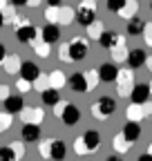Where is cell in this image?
I'll use <instances>...</instances> for the list:
<instances>
[{
    "label": "cell",
    "instance_id": "obj_1",
    "mask_svg": "<svg viewBox=\"0 0 152 161\" xmlns=\"http://www.w3.org/2000/svg\"><path fill=\"white\" fill-rule=\"evenodd\" d=\"M99 148H101V132H96V130H87L79 139H74L76 154H94Z\"/></svg>",
    "mask_w": 152,
    "mask_h": 161
},
{
    "label": "cell",
    "instance_id": "obj_2",
    "mask_svg": "<svg viewBox=\"0 0 152 161\" xmlns=\"http://www.w3.org/2000/svg\"><path fill=\"white\" fill-rule=\"evenodd\" d=\"M87 52H90V45H87V38L83 36H72L67 40V54H69V60L79 63V60L87 58Z\"/></svg>",
    "mask_w": 152,
    "mask_h": 161
},
{
    "label": "cell",
    "instance_id": "obj_3",
    "mask_svg": "<svg viewBox=\"0 0 152 161\" xmlns=\"http://www.w3.org/2000/svg\"><path fill=\"white\" fill-rule=\"evenodd\" d=\"M114 112H117V101H114L112 96H101L96 103L92 105V116H94V119H99V121L110 119Z\"/></svg>",
    "mask_w": 152,
    "mask_h": 161
},
{
    "label": "cell",
    "instance_id": "obj_4",
    "mask_svg": "<svg viewBox=\"0 0 152 161\" xmlns=\"http://www.w3.org/2000/svg\"><path fill=\"white\" fill-rule=\"evenodd\" d=\"M117 92L119 96H128L130 98V92L134 90V69L132 67H125V69H119V76H117Z\"/></svg>",
    "mask_w": 152,
    "mask_h": 161
},
{
    "label": "cell",
    "instance_id": "obj_5",
    "mask_svg": "<svg viewBox=\"0 0 152 161\" xmlns=\"http://www.w3.org/2000/svg\"><path fill=\"white\" fill-rule=\"evenodd\" d=\"M16 38L20 40L23 45H34L36 40H41V31H38V29L29 23V25H25V27H18V29H16Z\"/></svg>",
    "mask_w": 152,
    "mask_h": 161
},
{
    "label": "cell",
    "instance_id": "obj_6",
    "mask_svg": "<svg viewBox=\"0 0 152 161\" xmlns=\"http://www.w3.org/2000/svg\"><path fill=\"white\" fill-rule=\"evenodd\" d=\"M20 119L25 121V123L41 125L43 119H45V112H43V108H29V105H25V108L20 110Z\"/></svg>",
    "mask_w": 152,
    "mask_h": 161
},
{
    "label": "cell",
    "instance_id": "obj_7",
    "mask_svg": "<svg viewBox=\"0 0 152 161\" xmlns=\"http://www.w3.org/2000/svg\"><path fill=\"white\" fill-rule=\"evenodd\" d=\"M67 85H69L74 92H79V94L90 92V90H87V78H85V72H74L72 76H67Z\"/></svg>",
    "mask_w": 152,
    "mask_h": 161
},
{
    "label": "cell",
    "instance_id": "obj_8",
    "mask_svg": "<svg viewBox=\"0 0 152 161\" xmlns=\"http://www.w3.org/2000/svg\"><path fill=\"white\" fill-rule=\"evenodd\" d=\"M99 76H101V83H117V76H119V67L112 63H103L99 67Z\"/></svg>",
    "mask_w": 152,
    "mask_h": 161
},
{
    "label": "cell",
    "instance_id": "obj_9",
    "mask_svg": "<svg viewBox=\"0 0 152 161\" xmlns=\"http://www.w3.org/2000/svg\"><path fill=\"white\" fill-rule=\"evenodd\" d=\"M58 119L63 121L65 125H76V123L81 121V110L76 108V105H72V103H67V105H65V110L61 112V116H58Z\"/></svg>",
    "mask_w": 152,
    "mask_h": 161
},
{
    "label": "cell",
    "instance_id": "obj_10",
    "mask_svg": "<svg viewBox=\"0 0 152 161\" xmlns=\"http://www.w3.org/2000/svg\"><path fill=\"white\" fill-rule=\"evenodd\" d=\"M110 54H112V63H114V65H117V63H125V60H128L130 49L125 47V38H123V36L119 38V43L110 49Z\"/></svg>",
    "mask_w": 152,
    "mask_h": 161
},
{
    "label": "cell",
    "instance_id": "obj_11",
    "mask_svg": "<svg viewBox=\"0 0 152 161\" xmlns=\"http://www.w3.org/2000/svg\"><path fill=\"white\" fill-rule=\"evenodd\" d=\"M38 76H41V67H38L34 60H23V65H20V78L34 83Z\"/></svg>",
    "mask_w": 152,
    "mask_h": 161
},
{
    "label": "cell",
    "instance_id": "obj_12",
    "mask_svg": "<svg viewBox=\"0 0 152 161\" xmlns=\"http://www.w3.org/2000/svg\"><path fill=\"white\" fill-rule=\"evenodd\" d=\"M67 157V143L61 139H52V148H49V159L52 161H63Z\"/></svg>",
    "mask_w": 152,
    "mask_h": 161
},
{
    "label": "cell",
    "instance_id": "obj_13",
    "mask_svg": "<svg viewBox=\"0 0 152 161\" xmlns=\"http://www.w3.org/2000/svg\"><path fill=\"white\" fill-rule=\"evenodd\" d=\"M20 134H23V141H25V143H38V141H41V125L25 123Z\"/></svg>",
    "mask_w": 152,
    "mask_h": 161
},
{
    "label": "cell",
    "instance_id": "obj_14",
    "mask_svg": "<svg viewBox=\"0 0 152 161\" xmlns=\"http://www.w3.org/2000/svg\"><path fill=\"white\" fill-rule=\"evenodd\" d=\"M41 40H43V43H47V45L58 43V40H61V27H58V25H47V27H43Z\"/></svg>",
    "mask_w": 152,
    "mask_h": 161
},
{
    "label": "cell",
    "instance_id": "obj_15",
    "mask_svg": "<svg viewBox=\"0 0 152 161\" xmlns=\"http://www.w3.org/2000/svg\"><path fill=\"white\" fill-rule=\"evenodd\" d=\"M20 65H23V58L18 54H7L3 60V67L7 74H20Z\"/></svg>",
    "mask_w": 152,
    "mask_h": 161
},
{
    "label": "cell",
    "instance_id": "obj_16",
    "mask_svg": "<svg viewBox=\"0 0 152 161\" xmlns=\"http://www.w3.org/2000/svg\"><path fill=\"white\" fill-rule=\"evenodd\" d=\"M145 60H148V56H145V52H143V49H130L125 63H128L132 69H139V67H143V65H145Z\"/></svg>",
    "mask_w": 152,
    "mask_h": 161
},
{
    "label": "cell",
    "instance_id": "obj_17",
    "mask_svg": "<svg viewBox=\"0 0 152 161\" xmlns=\"http://www.w3.org/2000/svg\"><path fill=\"white\" fill-rule=\"evenodd\" d=\"M132 146H134V143H132V141H128V139L123 136V132H119L117 136L112 139V148H114V152L121 154V157H123V154H128Z\"/></svg>",
    "mask_w": 152,
    "mask_h": 161
},
{
    "label": "cell",
    "instance_id": "obj_18",
    "mask_svg": "<svg viewBox=\"0 0 152 161\" xmlns=\"http://www.w3.org/2000/svg\"><path fill=\"white\" fill-rule=\"evenodd\" d=\"M123 136L128 139V141H132V143H137L139 141V136H141V125L137 123V121H128V123L123 125Z\"/></svg>",
    "mask_w": 152,
    "mask_h": 161
},
{
    "label": "cell",
    "instance_id": "obj_19",
    "mask_svg": "<svg viewBox=\"0 0 152 161\" xmlns=\"http://www.w3.org/2000/svg\"><path fill=\"white\" fill-rule=\"evenodd\" d=\"M150 96H152V94H150V87H148V85H134V90L130 92L132 103H139V105H143Z\"/></svg>",
    "mask_w": 152,
    "mask_h": 161
},
{
    "label": "cell",
    "instance_id": "obj_20",
    "mask_svg": "<svg viewBox=\"0 0 152 161\" xmlns=\"http://www.w3.org/2000/svg\"><path fill=\"white\" fill-rule=\"evenodd\" d=\"M67 85V76H65V72L63 69H52L49 72V87H54V90H63Z\"/></svg>",
    "mask_w": 152,
    "mask_h": 161
},
{
    "label": "cell",
    "instance_id": "obj_21",
    "mask_svg": "<svg viewBox=\"0 0 152 161\" xmlns=\"http://www.w3.org/2000/svg\"><path fill=\"white\" fill-rule=\"evenodd\" d=\"M23 108H25L23 96H18V94H11V96L5 101V112H9V114H20Z\"/></svg>",
    "mask_w": 152,
    "mask_h": 161
},
{
    "label": "cell",
    "instance_id": "obj_22",
    "mask_svg": "<svg viewBox=\"0 0 152 161\" xmlns=\"http://www.w3.org/2000/svg\"><path fill=\"white\" fill-rule=\"evenodd\" d=\"M74 18H76V9L74 7H69V5H61L58 7V27L61 25H69Z\"/></svg>",
    "mask_w": 152,
    "mask_h": 161
},
{
    "label": "cell",
    "instance_id": "obj_23",
    "mask_svg": "<svg viewBox=\"0 0 152 161\" xmlns=\"http://www.w3.org/2000/svg\"><path fill=\"white\" fill-rule=\"evenodd\" d=\"M128 34L130 36H141L143 34V29H145V20L143 18H139V16H134V18H130L128 20Z\"/></svg>",
    "mask_w": 152,
    "mask_h": 161
},
{
    "label": "cell",
    "instance_id": "obj_24",
    "mask_svg": "<svg viewBox=\"0 0 152 161\" xmlns=\"http://www.w3.org/2000/svg\"><path fill=\"white\" fill-rule=\"evenodd\" d=\"M119 38H121V36H119L117 31H110V29H105V31H103V36L99 38V43H101V47H103V49H112L114 45L119 43Z\"/></svg>",
    "mask_w": 152,
    "mask_h": 161
},
{
    "label": "cell",
    "instance_id": "obj_25",
    "mask_svg": "<svg viewBox=\"0 0 152 161\" xmlns=\"http://www.w3.org/2000/svg\"><path fill=\"white\" fill-rule=\"evenodd\" d=\"M125 116H128V121H137V123H139L141 119H145L143 105H139V103H130L128 110H125Z\"/></svg>",
    "mask_w": 152,
    "mask_h": 161
},
{
    "label": "cell",
    "instance_id": "obj_26",
    "mask_svg": "<svg viewBox=\"0 0 152 161\" xmlns=\"http://www.w3.org/2000/svg\"><path fill=\"white\" fill-rule=\"evenodd\" d=\"M41 98H43V103L45 105H56L61 101V94H58V90H54V87H47V90H43L41 92Z\"/></svg>",
    "mask_w": 152,
    "mask_h": 161
},
{
    "label": "cell",
    "instance_id": "obj_27",
    "mask_svg": "<svg viewBox=\"0 0 152 161\" xmlns=\"http://www.w3.org/2000/svg\"><path fill=\"white\" fill-rule=\"evenodd\" d=\"M137 11H139V3H137V0H125V5H123V9L119 11V16L125 18V20H130V18L137 16Z\"/></svg>",
    "mask_w": 152,
    "mask_h": 161
},
{
    "label": "cell",
    "instance_id": "obj_28",
    "mask_svg": "<svg viewBox=\"0 0 152 161\" xmlns=\"http://www.w3.org/2000/svg\"><path fill=\"white\" fill-rule=\"evenodd\" d=\"M85 29H87V38L99 40V38L103 36V31H105V25L101 23V20H94V23H92L90 27H85Z\"/></svg>",
    "mask_w": 152,
    "mask_h": 161
},
{
    "label": "cell",
    "instance_id": "obj_29",
    "mask_svg": "<svg viewBox=\"0 0 152 161\" xmlns=\"http://www.w3.org/2000/svg\"><path fill=\"white\" fill-rule=\"evenodd\" d=\"M31 49H34V54H36V56H41V58H47V56L52 54V45L43 43V40H36V43L31 45Z\"/></svg>",
    "mask_w": 152,
    "mask_h": 161
},
{
    "label": "cell",
    "instance_id": "obj_30",
    "mask_svg": "<svg viewBox=\"0 0 152 161\" xmlns=\"http://www.w3.org/2000/svg\"><path fill=\"white\" fill-rule=\"evenodd\" d=\"M85 78H87V90L92 92L94 87H96L101 83V76H99V69H87L85 72Z\"/></svg>",
    "mask_w": 152,
    "mask_h": 161
},
{
    "label": "cell",
    "instance_id": "obj_31",
    "mask_svg": "<svg viewBox=\"0 0 152 161\" xmlns=\"http://www.w3.org/2000/svg\"><path fill=\"white\" fill-rule=\"evenodd\" d=\"M47 87H49V74H43V72H41V76H38L34 83H31V90L43 92V90H47Z\"/></svg>",
    "mask_w": 152,
    "mask_h": 161
},
{
    "label": "cell",
    "instance_id": "obj_32",
    "mask_svg": "<svg viewBox=\"0 0 152 161\" xmlns=\"http://www.w3.org/2000/svg\"><path fill=\"white\" fill-rule=\"evenodd\" d=\"M0 161H18L11 146H0Z\"/></svg>",
    "mask_w": 152,
    "mask_h": 161
},
{
    "label": "cell",
    "instance_id": "obj_33",
    "mask_svg": "<svg viewBox=\"0 0 152 161\" xmlns=\"http://www.w3.org/2000/svg\"><path fill=\"white\" fill-rule=\"evenodd\" d=\"M11 123H14V116L9 114V112H0V132H5V130H9L11 128Z\"/></svg>",
    "mask_w": 152,
    "mask_h": 161
},
{
    "label": "cell",
    "instance_id": "obj_34",
    "mask_svg": "<svg viewBox=\"0 0 152 161\" xmlns=\"http://www.w3.org/2000/svg\"><path fill=\"white\" fill-rule=\"evenodd\" d=\"M49 148H52V139H41L38 141V152L43 159H49Z\"/></svg>",
    "mask_w": 152,
    "mask_h": 161
},
{
    "label": "cell",
    "instance_id": "obj_35",
    "mask_svg": "<svg viewBox=\"0 0 152 161\" xmlns=\"http://www.w3.org/2000/svg\"><path fill=\"white\" fill-rule=\"evenodd\" d=\"M123 5H125V0H107V9L114 14H119L123 9Z\"/></svg>",
    "mask_w": 152,
    "mask_h": 161
},
{
    "label": "cell",
    "instance_id": "obj_36",
    "mask_svg": "<svg viewBox=\"0 0 152 161\" xmlns=\"http://www.w3.org/2000/svg\"><path fill=\"white\" fill-rule=\"evenodd\" d=\"M16 90L20 92V94H25V92L31 90V83H29V80H25V78H18V80H16Z\"/></svg>",
    "mask_w": 152,
    "mask_h": 161
},
{
    "label": "cell",
    "instance_id": "obj_37",
    "mask_svg": "<svg viewBox=\"0 0 152 161\" xmlns=\"http://www.w3.org/2000/svg\"><path fill=\"white\" fill-rule=\"evenodd\" d=\"M143 40H145V45L152 47V23H145V29H143Z\"/></svg>",
    "mask_w": 152,
    "mask_h": 161
},
{
    "label": "cell",
    "instance_id": "obj_38",
    "mask_svg": "<svg viewBox=\"0 0 152 161\" xmlns=\"http://www.w3.org/2000/svg\"><path fill=\"white\" fill-rule=\"evenodd\" d=\"M11 96V90H9V85H3V83H0V101H3V103H5V101Z\"/></svg>",
    "mask_w": 152,
    "mask_h": 161
},
{
    "label": "cell",
    "instance_id": "obj_39",
    "mask_svg": "<svg viewBox=\"0 0 152 161\" xmlns=\"http://www.w3.org/2000/svg\"><path fill=\"white\" fill-rule=\"evenodd\" d=\"M65 105H67V101H58V103L54 105V114H56V116H61V112L65 110Z\"/></svg>",
    "mask_w": 152,
    "mask_h": 161
},
{
    "label": "cell",
    "instance_id": "obj_40",
    "mask_svg": "<svg viewBox=\"0 0 152 161\" xmlns=\"http://www.w3.org/2000/svg\"><path fill=\"white\" fill-rule=\"evenodd\" d=\"M58 56H61V60H69V54H67V43H63V45H61Z\"/></svg>",
    "mask_w": 152,
    "mask_h": 161
},
{
    "label": "cell",
    "instance_id": "obj_41",
    "mask_svg": "<svg viewBox=\"0 0 152 161\" xmlns=\"http://www.w3.org/2000/svg\"><path fill=\"white\" fill-rule=\"evenodd\" d=\"M143 112H145V116H152V101H145L143 103Z\"/></svg>",
    "mask_w": 152,
    "mask_h": 161
},
{
    "label": "cell",
    "instance_id": "obj_42",
    "mask_svg": "<svg viewBox=\"0 0 152 161\" xmlns=\"http://www.w3.org/2000/svg\"><path fill=\"white\" fill-rule=\"evenodd\" d=\"M9 3H11L14 7H27V3H29V0H9Z\"/></svg>",
    "mask_w": 152,
    "mask_h": 161
},
{
    "label": "cell",
    "instance_id": "obj_43",
    "mask_svg": "<svg viewBox=\"0 0 152 161\" xmlns=\"http://www.w3.org/2000/svg\"><path fill=\"white\" fill-rule=\"evenodd\" d=\"M5 56H7V52H5V45L0 43V65H3V60H5Z\"/></svg>",
    "mask_w": 152,
    "mask_h": 161
},
{
    "label": "cell",
    "instance_id": "obj_44",
    "mask_svg": "<svg viewBox=\"0 0 152 161\" xmlns=\"http://www.w3.org/2000/svg\"><path fill=\"white\" fill-rule=\"evenodd\" d=\"M47 5H49V7H61L63 0H47Z\"/></svg>",
    "mask_w": 152,
    "mask_h": 161
},
{
    "label": "cell",
    "instance_id": "obj_45",
    "mask_svg": "<svg viewBox=\"0 0 152 161\" xmlns=\"http://www.w3.org/2000/svg\"><path fill=\"white\" fill-rule=\"evenodd\" d=\"M5 9H9V0H0V11L5 14Z\"/></svg>",
    "mask_w": 152,
    "mask_h": 161
},
{
    "label": "cell",
    "instance_id": "obj_46",
    "mask_svg": "<svg viewBox=\"0 0 152 161\" xmlns=\"http://www.w3.org/2000/svg\"><path fill=\"white\" fill-rule=\"evenodd\" d=\"M139 161H152V154H150V152H143V154L139 157Z\"/></svg>",
    "mask_w": 152,
    "mask_h": 161
},
{
    "label": "cell",
    "instance_id": "obj_47",
    "mask_svg": "<svg viewBox=\"0 0 152 161\" xmlns=\"http://www.w3.org/2000/svg\"><path fill=\"white\" fill-rule=\"evenodd\" d=\"M105 161H123V159H121V154H110Z\"/></svg>",
    "mask_w": 152,
    "mask_h": 161
},
{
    "label": "cell",
    "instance_id": "obj_48",
    "mask_svg": "<svg viewBox=\"0 0 152 161\" xmlns=\"http://www.w3.org/2000/svg\"><path fill=\"white\" fill-rule=\"evenodd\" d=\"M41 3H43V0H29L27 7H41Z\"/></svg>",
    "mask_w": 152,
    "mask_h": 161
},
{
    "label": "cell",
    "instance_id": "obj_49",
    "mask_svg": "<svg viewBox=\"0 0 152 161\" xmlns=\"http://www.w3.org/2000/svg\"><path fill=\"white\" fill-rule=\"evenodd\" d=\"M3 27H5V14L0 11V29H3Z\"/></svg>",
    "mask_w": 152,
    "mask_h": 161
},
{
    "label": "cell",
    "instance_id": "obj_50",
    "mask_svg": "<svg viewBox=\"0 0 152 161\" xmlns=\"http://www.w3.org/2000/svg\"><path fill=\"white\" fill-rule=\"evenodd\" d=\"M145 65H148V69L152 72V56H148V60H145Z\"/></svg>",
    "mask_w": 152,
    "mask_h": 161
},
{
    "label": "cell",
    "instance_id": "obj_51",
    "mask_svg": "<svg viewBox=\"0 0 152 161\" xmlns=\"http://www.w3.org/2000/svg\"><path fill=\"white\" fill-rule=\"evenodd\" d=\"M148 87H150V94H152V80H150V83H148Z\"/></svg>",
    "mask_w": 152,
    "mask_h": 161
},
{
    "label": "cell",
    "instance_id": "obj_52",
    "mask_svg": "<svg viewBox=\"0 0 152 161\" xmlns=\"http://www.w3.org/2000/svg\"><path fill=\"white\" fill-rule=\"evenodd\" d=\"M148 152H150V154H152V143H150V146H148Z\"/></svg>",
    "mask_w": 152,
    "mask_h": 161
},
{
    "label": "cell",
    "instance_id": "obj_53",
    "mask_svg": "<svg viewBox=\"0 0 152 161\" xmlns=\"http://www.w3.org/2000/svg\"><path fill=\"white\" fill-rule=\"evenodd\" d=\"M150 9H152V3H150Z\"/></svg>",
    "mask_w": 152,
    "mask_h": 161
}]
</instances>
